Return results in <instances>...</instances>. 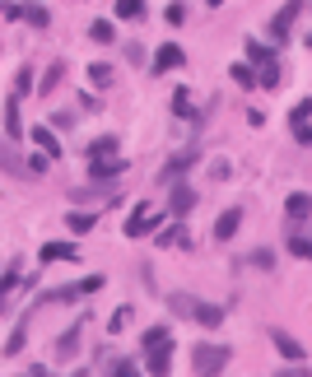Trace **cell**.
<instances>
[{
	"label": "cell",
	"mask_w": 312,
	"mask_h": 377,
	"mask_svg": "<svg viewBox=\"0 0 312 377\" xmlns=\"http://www.w3.org/2000/svg\"><path fill=\"white\" fill-rule=\"evenodd\" d=\"M229 359H233V349H229V344L201 340L196 349H191V368H196V373H224V368H229Z\"/></svg>",
	"instance_id": "6da1fadb"
},
{
	"label": "cell",
	"mask_w": 312,
	"mask_h": 377,
	"mask_svg": "<svg viewBox=\"0 0 312 377\" xmlns=\"http://www.w3.org/2000/svg\"><path fill=\"white\" fill-rule=\"evenodd\" d=\"M158 224H168V219H163V214H154L149 200H140V205L131 210V219H126V238H149Z\"/></svg>",
	"instance_id": "7a4b0ae2"
},
{
	"label": "cell",
	"mask_w": 312,
	"mask_h": 377,
	"mask_svg": "<svg viewBox=\"0 0 312 377\" xmlns=\"http://www.w3.org/2000/svg\"><path fill=\"white\" fill-rule=\"evenodd\" d=\"M303 5H308V0H284V10L270 19V42H275V47L289 42V28H294V19L303 14Z\"/></svg>",
	"instance_id": "3957f363"
},
{
	"label": "cell",
	"mask_w": 312,
	"mask_h": 377,
	"mask_svg": "<svg viewBox=\"0 0 312 377\" xmlns=\"http://www.w3.org/2000/svg\"><path fill=\"white\" fill-rule=\"evenodd\" d=\"M79 344H84V322H75V326H66V331H61V340H56L52 359H56V364H70V359L79 354Z\"/></svg>",
	"instance_id": "277c9868"
},
{
	"label": "cell",
	"mask_w": 312,
	"mask_h": 377,
	"mask_svg": "<svg viewBox=\"0 0 312 377\" xmlns=\"http://www.w3.org/2000/svg\"><path fill=\"white\" fill-rule=\"evenodd\" d=\"M191 205H196V187H187V182H173V187H168V210H173V219H187Z\"/></svg>",
	"instance_id": "5b68a950"
},
{
	"label": "cell",
	"mask_w": 312,
	"mask_h": 377,
	"mask_svg": "<svg viewBox=\"0 0 312 377\" xmlns=\"http://www.w3.org/2000/svg\"><path fill=\"white\" fill-rule=\"evenodd\" d=\"M196 158H201L196 149H182V154H173V158L163 163V173H158V187H173V182H182V173H187Z\"/></svg>",
	"instance_id": "8992f818"
},
{
	"label": "cell",
	"mask_w": 312,
	"mask_h": 377,
	"mask_svg": "<svg viewBox=\"0 0 312 377\" xmlns=\"http://www.w3.org/2000/svg\"><path fill=\"white\" fill-rule=\"evenodd\" d=\"M126 168H131V163H126L122 154H112V158H89V173H93V182H117V178L126 173Z\"/></svg>",
	"instance_id": "52a82bcc"
},
{
	"label": "cell",
	"mask_w": 312,
	"mask_h": 377,
	"mask_svg": "<svg viewBox=\"0 0 312 377\" xmlns=\"http://www.w3.org/2000/svg\"><path fill=\"white\" fill-rule=\"evenodd\" d=\"M182 61H187V56H182V47L178 42H163L154 52V61H149V70H154V75H168V70H178Z\"/></svg>",
	"instance_id": "ba28073f"
},
{
	"label": "cell",
	"mask_w": 312,
	"mask_h": 377,
	"mask_svg": "<svg viewBox=\"0 0 312 377\" xmlns=\"http://www.w3.org/2000/svg\"><path fill=\"white\" fill-rule=\"evenodd\" d=\"M168 364H173V340H158L145 349V373H168Z\"/></svg>",
	"instance_id": "9c48e42d"
},
{
	"label": "cell",
	"mask_w": 312,
	"mask_h": 377,
	"mask_svg": "<svg viewBox=\"0 0 312 377\" xmlns=\"http://www.w3.org/2000/svg\"><path fill=\"white\" fill-rule=\"evenodd\" d=\"M284 214H289V224L312 219V191H294V196L284 200Z\"/></svg>",
	"instance_id": "30bf717a"
},
{
	"label": "cell",
	"mask_w": 312,
	"mask_h": 377,
	"mask_svg": "<svg viewBox=\"0 0 312 377\" xmlns=\"http://www.w3.org/2000/svg\"><path fill=\"white\" fill-rule=\"evenodd\" d=\"M270 344H275V349H279L284 359H289V364H303V359H308V354H303V344L294 340L289 331H270Z\"/></svg>",
	"instance_id": "8fae6325"
},
{
	"label": "cell",
	"mask_w": 312,
	"mask_h": 377,
	"mask_svg": "<svg viewBox=\"0 0 312 377\" xmlns=\"http://www.w3.org/2000/svg\"><path fill=\"white\" fill-rule=\"evenodd\" d=\"M238 228H243V210H224L219 219H214V238H219V243H229Z\"/></svg>",
	"instance_id": "7c38bea8"
},
{
	"label": "cell",
	"mask_w": 312,
	"mask_h": 377,
	"mask_svg": "<svg viewBox=\"0 0 312 377\" xmlns=\"http://www.w3.org/2000/svg\"><path fill=\"white\" fill-rule=\"evenodd\" d=\"M75 243H47L42 252H37V261H47V266H52V261H75Z\"/></svg>",
	"instance_id": "4fadbf2b"
},
{
	"label": "cell",
	"mask_w": 312,
	"mask_h": 377,
	"mask_svg": "<svg viewBox=\"0 0 312 377\" xmlns=\"http://www.w3.org/2000/svg\"><path fill=\"white\" fill-rule=\"evenodd\" d=\"M28 135H33V144H37V149H42V154L61 158V140H56V135H52V126H33V131H28Z\"/></svg>",
	"instance_id": "5bb4252c"
},
{
	"label": "cell",
	"mask_w": 312,
	"mask_h": 377,
	"mask_svg": "<svg viewBox=\"0 0 312 377\" xmlns=\"http://www.w3.org/2000/svg\"><path fill=\"white\" fill-rule=\"evenodd\" d=\"M5 131H10V140H19V135H23V122H19V93H10V98H5Z\"/></svg>",
	"instance_id": "9a60e30c"
},
{
	"label": "cell",
	"mask_w": 312,
	"mask_h": 377,
	"mask_svg": "<svg viewBox=\"0 0 312 377\" xmlns=\"http://www.w3.org/2000/svg\"><path fill=\"white\" fill-rule=\"evenodd\" d=\"M66 224H70V233H79V238H84V233H93V224H98V210H93V214L70 210V214H66Z\"/></svg>",
	"instance_id": "2e32d148"
},
{
	"label": "cell",
	"mask_w": 312,
	"mask_h": 377,
	"mask_svg": "<svg viewBox=\"0 0 312 377\" xmlns=\"http://www.w3.org/2000/svg\"><path fill=\"white\" fill-rule=\"evenodd\" d=\"M173 117H182V122H196V112H191V93H187V89H173Z\"/></svg>",
	"instance_id": "e0dca14e"
},
{
	"label": "cell",
	"mask_w": 312,
	"mask_h": 377,
	"mask_svg": "<svg viewBox=\"0 0 312 377\" xmlns=\"http://www.w3.org/2000/svg\"><path fill=\"white\" fill-rule=\"evenodd\" d=\"M117 149H122V144H117V135H98V140L89 144V158H112Z\"/></svg>",
	"instance_id": "ac0fdd59"
},
{
	"label": "cell",
	"mask_w": 312,
	"mask_h": 377,
	"mask_svg": "<svg viewBox=\"0 0 312 377\" xmlns=\"http://www.w3.org/2000/svg\"><path fill=\"white\" fill-rule=\"evenodd\" d=\"M131 317H135V308H131V303H122V308L112 312V322H108V335H122L126 326H131Z\"/></svg>",
	"instance_id": "d6986e66"
},
{
	"label": "cell",
	"mask_w": 312,
	"mask_h": 377,
	"mask_svg": "<svg viewBox=\"0 0 312 377\" xmlns=\"http://www.w3.org/2000/svg\"><path fill=\"white\" fill-rule=\"evenodd\" d=\"M84 75H89V89H108L112 79H117V70H112V66H89Z\"/></svg>",
	"instance_id": "ffe728a7"
},
{
	"label": "cell",
	"mask_w": 312,
	"mask_h": 377,
	"mask_svg": "<svg viewBox=\"0 0 312 377\" xmlns=\"http://www.w3.org/2000/svg\"><path fill=\"white\" fill-rule=\"evenodd\" d=\"M229 75H233V84H243V89H252V84H261L257 70L247 66V61H238V66H229Z\"/></svg>",
	"instance_id": "44dd1931"
},
{
	"label": "cell",
	"mask_w": 312,
	"mask_h": 377,
	"mask_svg": "<svg viewBox=\"0 0 312 377\" xmlns=\"http://www.w3.org/2000/svg\"><path fill=\"white\" fill-rule=\"evenodd\" d=\"M168 308L178 312V317H196V298L191 294H168Z\"/></svg>",
	"instance_id": "7402d4cb"
},
{
	"label": "cell",
	"mask_w": 312,
	"mask_h": 377,
	"mask_svg": "<svg viewBox=\"0 0 312 377\" xmlns=\"http://www.w3.org/2000/svg\"><path fill=\"white\" fill-rule=\"evenodd\" d=\"M257 79H261V84H266V89H279V84H284V70H279V61H270V66H261V70H257Z\"/></svg>",
	"instance_id": "603a6c76"
},
{
	"label": "cell",
	"mask_w": 312,
	"mask_h": 377,
	"mask_svg": "<svg viewBox=\"0 0 312 377\" xmlns=\"http://www.w3.org/2000/svg\"><path fill=\"white\" fill-rule=\"evenodd\" d=\"M196 322H201V326H219L224 308H214V303H196Z\"/></svg>",
	"instance_id": "cb8c5ba5"
},
{
	"label": "cell",
	"mask_w": 312,
	"mask_h": 377,
	"mask_svg": "<svg viewBox=\"0 0 312 377\" xmlns=\"http://www.w3.org/2000/svg\"><path fill=\"white\" fill-rule=\"evenodd\" d=\"M117 19H145V0H117Z\"/></svg>",
	"instance_id": "d4e9b609"
},
{
	"label": "cell",
	"mask_w": 312,
	"mask_h": 377,
	"mask_svg": "<svg viewBox=\"0 0 312 377\" xmlns=\"http://www.w3.org/2000/svg\"><path fill=\"white\" fill-rule=\"evenodd\" d=\"M247 61H252V66H270V61H275V52H270L266 42H247Z\"/></svg>",
	"instance_id": "484cf974"
},
{
	"label": "cell",
	"mask_w": 312,
	"mask_h": 377,
	"mask_svg": "<svg viewBox=\"0 0 312 377\" xmlns=\"http://www.w3.org/2000/svg\"><path fill=\"white\" fill-rule=\"evenodd\" d=\"M61 79H66V66L56 61V66H52V70L42 75V84H37V89H42V93H56V89H61Z\"/></svg>",
	"instance_id": "4316f807"
},
{
	"label": "cell",
	"mask_w": 312,
	"mask_h": 377,
	"mask_svg": "<svg viewBox=\"0 0 312 377\" xmlns=\"http://www.w3.org/2000/svg\"><path fill=\"white\" fill-rule=\"evenodd\" d=\"M23 19L33 23V28H47V23H52V14H47V5H23Z\"/></svg>",
	"instance_id": "83f0119b"
},
{
	"label": "cell",
	"mask_w": 312,
	"mask_h": 377,
	"mask_svg": "<svg viewBox=\"0 0 312 377\" xmlns=\"http://www.w3.org/2000/svg\"><path fill=\"white\" fill-rule=\"evenodd\" d=\"M89 37L93 42H117V28H112L108 19H93V28H89Z\"/></svg>",
	"instance_id": "f1b7e54d"
},
{
	"label": "cell",
	"mask_w": 312,
	"mask_h": 377,
	"mask_svg": "<svg viewBox=\"0 0 312 377\" xmlns=\"http://www.w3.org/2000/svg\"><path fill=\"white\" fill-rule=\"evenodd\" d=\"M289 252H294V256H303V261H312V238L289 233Z\"/></svg>",
	"instance_id": "f546056e"
},
{
	"label": "cell",
	"mask_w": 312,
	"mask_h": 377,
	"mask_svg": "<svg viewBox=\"0 0 312 377\" xmlns=\"http://www.w3.org/2000/svg\"><path fill=\"white\" fill-rule=\"evenodd\" d=\"M14 93H19V98H23V93H33V70H28V66H19V75H14Z\"/></svg>",
	"instance_id": "4dcf8cb0"
},
{
	"label": "cell",
	"mask_w": 312,
	"mask_h": 377,
	"mask_svg": "<svg viewBox=\"0 0 312 377\" xmlns=\"http://www.w3.org/2000/svg\"><path fill=\"white\" fill-rule=\"evenodd\" d=\"M23 344H28V335H23V326H14V331H10V340H5V354H19V349H23Z\"/></svg>",
	"instance_id": "1f68e13d"
},
{
	"label": "cell",
	"mask_w": 312,
	"mask_h": 377,
	"mask_svg": "<svg viewBox=\"0 0 312 377\" xmlns=\"http://www.w3.org/2000/svg\"><path fill=\"white\" fill-rule=\"evenodd\" d=\"M308 117H312V98L294 103V112H289V122H294V126H303V122H308Z\"/></svg>",
	"instance_id": "d6a6232c"
},
{
	"label": "cell",
	"mask_w": 312,
	"mask_h": 377,
	"mask_svg": "<svg viewBox=\"0 0 312 377\" xmlns=\"http://www.w3.org/2000/svg\"><path fill=\"white\" fill-rule=\"evenodd\" d=\"M158 340H173V335H168V326H149V331L140 335V344H145V349H149V344H158Z\"/></svg>",
	"instance_id": "836d02e7"
},
{
	"label": "cell",
	"mask_w": 312,
	"mask_h": 377,
	"mask_svg": "<svg viewBox=\"0 0 312 377\" xmlns=\"http://www.w3.org/2000/svg\"><path fill=\"white\" fill-rule=\"evenodd\" d=\"M79 284H84V294H98V289H103V284H108V279H103V275H98V270H93V275H84V279H79Z\"/></svg>",
	"instance_id": "e575fe53"
},
{
	"label": "cell",
	"mask_w": 312,
	"mask_h": 377,
	"mask_svg": "<svg viewBox=\"0 0 312 377\" xmlns=\"http://www.w3.org/2000/svg\"><path fill=\"white\" fill-rule=\"evenodd\" d=\"M47 158H52V154H33V158H28V173H33V178H42V173H47Z\"/></svg>",
	"instance_id": "d590c367"
},
{
	"label": "cell",
	"mask_w": 312,
	"mask_h": 377,
	"mask_svg": "<svg viewBox=\"0 0 312 377\" xmlns=\"http://www.w3.org/2000/svg\"><path fill=\"white\" fill-rule=\"evenodd\" d=\"M252 266H261V270H270V266H275V256H270V252H266V247H261V252H252Z\"/></svg>",
	"instance_id": "8d00e7d4"
},
{
	"label": "cell",
	"mask_w": 312,
	"mask_h": 377,
	"mask_svg": "<svg viewBox=\"0 0 312 377\" xmlns=\"http://www.w3.org/2000/svg\"><path fill=\"white\" fill-rule=\"evenodd\" d=\"M294 140H299V144H312V122H303V126H294Z\"/></svg>",
	"instance_id": "74e56055"
},
{
	"label": "cell",
	"mask_w": 312,
	"mask_h": 377,
	"mask_svg": "<svg viewBox=\"0 0 312 377\" xmlns=\"http://www.w3.org/2000/svg\"><path fill=\"white\" fill-rule=\"evenodd\" d=\"M5 19H10V23L23 19V5H19V0H5Z\"/></svg>",
	"instance_id": "f35d334b"
},
{
	"label": "cell",
	"mask_w": 312,
	"mask_h": 377,
	"mask_svg": "<svg viewBox=\"0 0 312 377\" xmlns=\"http://www.w3.org/2000/svg\"><path fill=\"white\" fill-rule=\"evenodd\" d=\"M210 178H214V182L229 178V163H224V158H219V163H210Z\"/></svg>",
	"instance_id": "ab89813d"
},
{
	"label": "cell",
	"mask_w": 312,
	"mask_h": 377,
	"mask_svg": "<svg viewBox=\"0 0 312 377\" xmlns=\"http://www.w3.org/2000/svg\"><path fill=\"white\" fill-rule=\"evenodd\" d=\"M205 5H224V0H205Z\"/></svg>",
	"instance_id": "60d3db41"
},
{
	"label": "cell",
	"mask_w": 312,
	"mask_h": 377,
	"mask_svg": "<svg viewBox=\"0 0 312 377\" xmlns=\"http://www.w3.org/2000/svg\"><path fill=\"white\" fill-rule=\"evenodd\" d=\"M303 42H308V47H312V33H308V37H303Z\"/></svg>",
	"instance_id": "b9f144b4"
}]
</instances>
